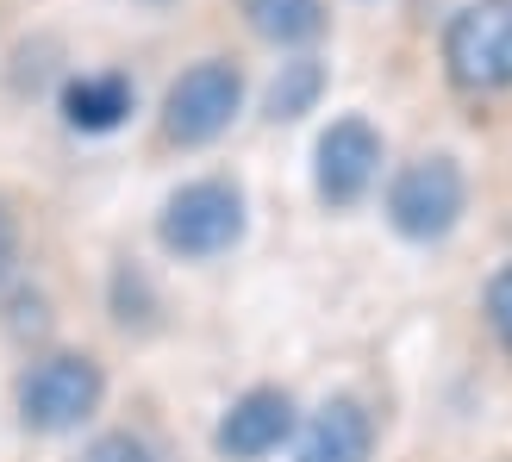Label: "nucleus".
Here are the masks:
<instances>
[{
	"instance_id": "1",
	"label": "nucleus",
	"mask_w": 512,
	"mask_h": 462,
	"mask_svg": "<svg viewBox=\"0 0 512 462\" xmlns=\"http://www.w3.org/2000/svg\"><path fill=\"white\" fill-rule=\"evenodd\" d=\"M444 63L469 94L512 88V0H469L444 32Z\"/></svg>"
},
{
	"instance_id": "2",
	"label": "nucleus",
	"mask_w": 512,
	"mask_h": 462,
	"mask_svg": "<svg viewBox=\"0 0 512 462\" xmlns=\"http://www.w3.org/2000/svg\"><path fill=\"white\" fill-rule=\"evenodd\" d=\"M100 394H107L100 363L63 350L19 375V419H25V431H75L100 406Z\"/></svg>"
},
{
	"instance_id": "3",
	"label": "nucleus",
	"mask_w": 512,
	"mask_h": 462,
	"mask_svg": "<svg viewBox=\"0 0 512 462\" xmlns=\"http://www.w3.org/2000/svg\"><path fill=\"white\" fill-rule=\"evenodd\" d=\"M244 238V194L232 182H188L182 194H169L163 207V244L175 256H219Z\"/></svg>"
},
{
	"instance_id": "4",
	"label": "nucleus",
	"mask_w": 512,
	"mask_h": 462,
	"mask_svg": "<svg viewBox=\"0 0 512 462\" xmlns=\"http://www.w3.org/2000/svg\"><path fill=\"white\" fill-rule=\"evenodd\" d=\"M238 100H244V75L232 63L207 57V63H194V69H182L169 82V94H163V132L175 144H207V138H219L225 125H232Z\"/></svg>"
},
{
	"instance_id": "5",
	"label": "nucleus",
	"mask_w": 512,
	"mask_h": 462,
	"mask_svg": "<svg viewBox=\"0 0 512 462\" xmlns=\"http://www.w3.org/2000/svg\"><path fill=\"white\" fill-rule=\"evenodd\" d=\"M463 169H456L450 157H425V163H406L394 175V188H388V219L400 238H413V244H431V238H444V231L463 219Z\"/></svg>"
},
{
	"instance_id": "6",
	"label": "nucleus",
	"mask_w": 512,
	"mask_h": 462,
	"mask_svg": "<svg viewBox=\"0 0 512 462\" xmlns=\"http://www.w3.org/2000/svg\"><path fill=\"white\" fill-rule=\"evenodd\" d=\"M288 431H294V400L281 388H250L244 400H232V413L219 419L213 444L232 462H263L269 450L288 444Z\"/></svg>"
},
{
	"instance_id": "7",
	"label": "nucleus",
	"mask_w": 512,
	"mask_h": 462,
	"mask_svg": "<svg viewBox=\"0 0 512 462\" xmlns=\"http://www.w3.org/2000/svg\"><path fill=\"white\" fill-rule=\"evenodd\" d=\"M375 169H381V138L363 119H338L319 138V194L331 207H356V200L369 194Z\"/></svg>"
},
{
	"instance_id": "8",
	"label": "nucleus",
	"mask_w": 512,
	"mask_h": 462,
	"mask_svg": "<svg viewBox=\"0 0 512 462\" xmlns=\"http://www.w3.org/2000/svg\"><path fill=\"white\" fill-rule=\"evenodd\" d=\"M375 419L356 400H325L300 438V462H369Z\"/></svg>"
},
{
	"instance_id": "9",
	"label": "nucleus",
	"mask_w": 512,
	"mask_h": 462,
	"mask_svg": "<svg viewBox=\"0 0 512 462\" xmlns=\"http://www.w3.org/2000/svg\"><path fill=\"white\" fill-rule=\"evenodd\" d=\"M132 113V82L125 75H75L63 88V119L75 132H113Z\"/></svg>"
},
{
	"instance_id": "10",
	"label": "nucleus",
	"mask_w": 512,
	"mask_h": 462,
	"mask_svg": "<svg viewBox=\"0 0 512 462\" xmlns=\"http://www.w3.org/2000/svg\"><path fill=\"white\" fill-rule=\"evenodd\" d=\"M244 19L269 44H313L325 32V0H244Z\"/></svg>"
},
{
	"instance_id": "11",
	"label": "nucleus",
	"mask_w": 512,
	"mask_h": 462,
	"mask_svg": "<svg viewBox=\"0 0 512 462\" xmlns=\"http://www.w3.org/2000/svg\"><path fill=\"white\" fill-rule=\"evenodd\" d=\"M319 94H325V63L294 57V63H281V75L269 82V113L275 119H300V113H313Z\"/></svg>"
},
{
	"instance_id": "12",
	"label": "nucleus",
	"mask_w": 512,
	"mask_h": 462,
	"mask_svg": "<svg viewBox=\"0 0 512 462\" xmlns=\"http://www.w3.org/2000/svg\"><path fill=\"white\" fill-rule=\"evenodd\" d=\"M82 462H163L157 450H150L144 438H132V431H107V438H94Z\"/></svg>"
},
{
	"instance_id": "13",
	"label": "nucleus",
	"mask_w": 512,
	"mask_h": 462,
	"mask_svg": "<svg viewBox=\"0 0 512 462\" xmlns=\"http://www.w3.org/2000/svg\"><path fill=\"white\" fill-rule=\"evenodd\" d=\"M488 325H494V338L512 350V269H500L488 281Z\"/></svg>"
},
{
	"instance_id": "14",
	"label": "nucleus",
	"mask_w": 512,
	"mask_h": 462,
	"mask_svg": "<svg viewBox=\"0 0 512 462\" xmlns=\"http://www.w3.org/2000/svg\"><path fill=\"white\" fill-rule=\"evenodd\" d=\"M7 263H13V219L0 213V275H7Z\"/></svg>"
}]
</instances>
